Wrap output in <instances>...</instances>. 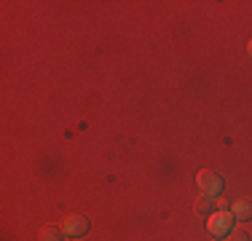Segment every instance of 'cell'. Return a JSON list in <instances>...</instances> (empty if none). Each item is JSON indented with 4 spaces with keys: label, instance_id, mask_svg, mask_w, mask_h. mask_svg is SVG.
Wrapping results in <instances>:
<instances>
[{
    "label": "cell",
    "instance_id": "4",
    "mask_svg": "<svg viewBox=\"0 0 252 241\" xmlns=\"http://www.w3.org/2000/svg\"><path fill=\"white\" fill-rule=\"evenodd\" d=\"M231 214L236 217V220H252V204L247 198H236V201L231 204Z\"/></svg>",
    "mask_w": 252,
    "mask_h": 241
},
{
    "label": "cell",
    "instance_id": "8",
    "mask_svg": "<svg viewBox=\"0 0 252 241\" xmlns=\"http://www.w3.org/2000/svg\"><path fill=\"white\" fill-rule=\"evenodd\" d=\"M247 54H250V57H252V40H250V43H247Z\"/></svg>",
    "mask_w": 252,
    "mask_h": 241
},
{
    "label": "cell",
    "instance_id": "3",
    "mask_svg": "<svg viewBox=\"0 0 252 241\" xmlns=\"http://www.w3.org/2000/svg\"><path fill=\"white\" fill-rule=\"evenodd\" d=\"M62 228H64V233H70V236H81V233H86V228H89V217L86 214H70Z\"/></svg>",
    "mask_w": 252,
    "mask_h": 241
},
{
    "label": "cell",
    "instance_id": "2",
    "mask_svg": "<svg viewBox=\"0 0 252 241\" xmlns=\"http://www.w3.org/2000/svg\"><path fill=\"white\" fill-rule=\"evenodd\" d=\"M196 182H199V188H201L204 196H209V198H215L220 190H223V180H220V174L212 172V169H204V172H199Z\"/></svg>",
    "mask_w": 252,
    "mask_h": 241
},
{
    "label": "cell",
    "instance_id": "1",
    "mask_svg": "<svg viewBox=\"0 0 252 241\" xmlns=\"http://www.w3.org/2000/svg\"><path fill=\"white\" fill-rule=\"evenodd\" d=\"M233 220H236V217H233L231 212H215V214H209V220H207V233H209V236H215V239L228 236V233H231Z\"/></svg>",
    "mask_w": 252,
    "mask_h": 241
},
{
    "label": "cell",
    "instance_id": "7",
    "mask_svg": "<svg viewBox=\"0 0 252 241\" xmlns=\"http://www.w3.org/2000/svg\"><path fill=\"white\" fill-rule=\"evenodd\" d=\"M231 241H250L247 228H233V231H231Z\"/></svg>",
    "mask_w": 252,
    "mask_h": 241
},
{
    "label": "cell",
    "instance_id": "5",
    "mask_svg": "<svg viewBox=\"0 0 252 241\" xmlns=\"http://www.w3.org/2000/svg\"><path fill=\"white\" fill-rule=\"evenodd\" d=\"M64 239V228L59 225H43L40 231V241H62Z\"/></svg>",
    "mask_w": 252,
    "mask_h": 241
},
{
    "label": "cell",
    "instance_id": "6",
    "mask_svg": "<svg viewBox=\"0 0 252 241\" xmlns=\"http://www.w3.org/2000/svg\"><path fill=\"white\" fill-rule=\"evenodd\" d=\"M209 207H212V198H209V196H201L199 198V201H196V212H199V214H204V212H209Z\"/></svg>",
    "mask_w": 252,
    "mask_h": 241
}]
</instances>
